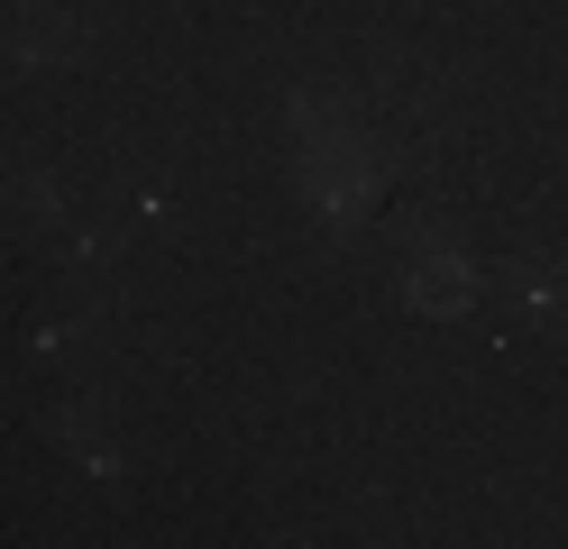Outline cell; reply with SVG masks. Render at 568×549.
<instances>
[{"label":"cell","instance_id":"1","mask_svg":"<svg viewBox=\"0 0 568 549\" xmlns=\"http://www.w3.org/2000/svg\"><path fill=\"white\" fill-rule=\"evenodd\" d=\"M404 284H413V312H440V321H458V312L477 303V266L458 247H440V238L413 247V275Z\"/></svg>","mask_w":568,"mask_h":549},{"label":"cell","instance_id":"2","mask_svg":"<svg viewBox=\"0 0 568 549\" xmlns=\"http://www.w3.org/2000/svg\"><path fill=\"white\" fill-rule=\"evenodd\" d=\"M74 47H83V28L64 0H10V55L19 64H64Z\"/></svg>","mask_w":568,"mask_h":549},{"label":"cell","instance_id":"3","mask_svg":"<svg viewBox=\"0 0 568 549\" xmlns=\"http://www.w3.org/2000/svg\"><path fill=\"white\" fill-rule=\"evenodd\" d=\"M55 439H64V449H74V458H83L92 476H120V449H111V439H101V430H92L83 413H55Z\"/></svg>","mask_w":568,"mask_h":549}]
</instances>
